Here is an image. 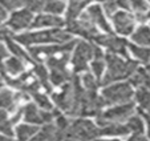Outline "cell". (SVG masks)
I'll use <instances>...</instances> for the list:
<instances>
[{
    "instance_id": "6da1fadb",
    "label": "cell",
    "mask_w": 150,
    "mask_h": 141,
    "mask_svg": "<svg viewBox=\"0 0 150 141\" xmlns=\"http://www.w3.org/2000/svg\"><path fill=\"white\" fill-rule=\"evenodd\" d=\"M106 70L101 79V85H110L121 80L130 79V76L138 69V61L113 53L105 55Z\"/></svg>"
},
{
    "instance_id": "4fadbf2b",
    "label": "cell",
    "mask_w": 150,
    "mask_h": 141,
    "mask_svg": "<svg viewBox=\"0 0 150 141\" xmlns=\"http://www.w3.org/2000/svg\"><path fill=\"white\" fill-rule=\"evenodd\" d=\"M67 23L60 16L51 14H39L32 21L31 28H61Z\"/></svg>"
},
{
    "instance_id": "ffe728a7",
    "label": "cell",
    "mask_w": 150,
    "mask_h": 141,
    "mask_svg": "<svg viewBox=\"0 0 150 141\" xmlns=\"http://www.w3.org/2000/svg\"><path fill=\"white\" fill-rule=\"evenodd\" d=\"M130 133L126 122H117L109 124L101 128V136H126Z\"/></svg>"
},
{
    "instance_id": "e0dca14e",
    "label": "cell",
    "mask_w": 150,
    "mask_h": 141,
    "mask_svg": "<svg viewBox=\"0 0 150 141\" xmlns=\"http://www.w3.org/2000/svg\"><path fill=\"white\" fill-rule=\"evenodd\" d=\"M17 104L19 103L16 100V93H13L11 89H7V88L0 90V109L13 112Z\"/></svg>"
},
{
    "instance_id": "b9f144b4",
    "label": "cell",
    "mask_w": 150,
    "mask_h": 141,
    "mask_svg": "<svg viewBox=\"0 0 150 141\" xmlns=\"http://www.w3.org/2000/svg\"><path fill=\"white\" fill-rule=\"evenodd\" d=\"M147 135H149V140H150V128H147Z\"/></svg>"
},
{
    "instance_id": "9c48e42d",
    "label": "cell",
    "mask_w": 150,
    "mask_h": 141,
    "mask_svg": "<svg viewBox=\"0 0 150 141\" xmlns=\"http://www.w3.org/2000/svg\"><path fill=\"white\" fill-rule=\"evenodd\" d=\"M65 26H67V29L72 35L73 33L79 35V36H82L88 40H93L97 35H100L98 28L92 23V20L89 19L86 14H82L77 20L67 23Z\"/></svg>"
},
{
    "instance_id": "f546056e",
    "label": "cell",
    "mask_w": 150,
    "mask_h": 141,
    "mask_svg": "<svg viewBox=\"0 0 150 141\" xmlns=\"http://www.w3.org/2000/svg\"><path fill=\"white\" fill-rule=\"evenodd\" d=\"M81 84L84 87L85 90H93V92H97L98 87L101 85L100 80H97L94 77V75L92 72H84V75L81 76Z\"/></svg>"
},
{
    "instance_id": "d590c367",
    "label": "cell",
    "mask_w": 150,
    "mask_h": 141,
    "mask_svg": "<svg viewBox=\"0 0 150 141\" xmlns=\"http://www.w3.org/2000/svg\"><path fill=\"white\" fill-rule=\"evenodd\" d=\"M127 141H149V138L144 136V133H133Z\"/></svg>"
},
{
    "instance_id": "1f68e13d",
    "label": "cell",
    "mask_w": 150,
    "mask_h": 141,
    "mask_svg": "<svg viewBox=\"0 0 150 141\" xmlns=\"http://www.w3.org/2000/svg\"><path fill=\"white\" fill-rule=\"evenodd\" d=\"M130 4V8L136 12L137 15H144L149 9V3L146 0H127Z\"/></svg>"
},
{
    "instance_id": "9a60e30c",
    "label": "cell",
    "mask_w": 150,
    "mask_h": 141,
    "mask_svg": "<svg viewBox=\"0 0 150 141\" xmlns=\"http://www.w3.org/2000/svg\"><path fill=\"white\" fill-rule=\"evenodd\" d=\"M93 1H104V0H69V6L67 8V19L65 23L77 20L82 15L85 7H88Z\"/></svg>"
},
{
    "instance_id": "83f0119b",
    "label": "cell",
    "mask_w": 150,
    "mask_h": 141,
    "mask_svg": "<svg viewBox=\"0 0 150 141\" xmlns=\"http://www.w3.org/2000/svg\"><path fill=\"white\" fill-rule=\"evenodd\" d=\"M31 97H32V100H33V103L39 108H41V109H44V110H49V112L53 110V103L48 99V96H47L45 93H42L39 90V92L31 95Z\"/></svg>"
},
{
    "instance_id": "e575fe53",
    "label": "cell",
    "mask_w": 150,
    "mask_h": 141,
    "mask_svg": "<svg viewBox=\"0 0 150 141\" xmlns=\"http://www.w3.org/2000/svg\"><path fill=\"white\" fill-rule=\"evenodd\" d=\"M0 4L6 7L7 9H15L25 4V0H0Z\"/></svg>"
},
{
    "instance_id": "603a6c76",
    "label": "cell",
    "mask_w": 150,
    "mask_h": 141,
    "mask_svg": "<svg viewBox=\"0 0 150 141\" xmlns=\"http://www.w3.org/2000/svg\"><path fill=\"white\" fill-rule=\"evenodd\" d=\"M4 68H6L7 73L8 75H12V76H16L19 73H23L24 72V60L19 59L16 56H12V57H8L4 63Z\"/></svg>"
},
{
    "instance_id": "4dcf8cb0",
    "label": "cell",
    "mask_w": 150,
    "mask_h": 141,
    "mask_svg": "<svg viewBox=\"0 0 150 141\" xmlns=\"http://www.w3.org/2000/svg\"><path fill=\"white\" fill-rule=\"evenodd\" d=\"M105 67H106L105 59H94L91 64L92 73L94 75V77H96L97 80H100V83H101V79H102V76H104Z\"/></svg>"
},
{
    "instance_id": "4316f807",
    "label": "cell",
    "mask_w": 150,
    "mask_h": 141,
    "mask_svg": "<svg viewBox=\"0 0 150 141\" xmlns=\"http://www.w3.org/2000/svg\"><path fill=\"white\" fill-rule=\"evenodd\" d=\"M67 9V6L64 3V0H48L44 6V11L45 14H51V15H56L60 16L61 14H64Z\"/></svg>"
},
{
    "instance_id": "7bdbcfd3",
    "label": "cell",
    "mask_w": 150,
    "mask_h": 141,
    "mask_svg": "<svg viewBox=\"0 0 150 141\" xmlns=\"http://www.w3.org/2000/svg\"><path fill=\"white\" fill-rule=\"evenodd\" d=\"M0 89H1V80H0Z\"/></svg>"
},
{
    "instance_id": "7a4b0ae2",
    "label": "cell",
    "mask_w": 150,
    "mask_h": 141,
    "mask_svg": "<svg viewBox=\"0 0 150 141\" xmlns=\"http://www.w3.org/2000/svg\"><path fill=\"white\" fill-rule=\"evenodd\" d=\"M17 43L27 47L33 45H45V44H64V43L72 41V33L68 29L64 28H51L47 31L29 32V33H21L13 37Z\"/></svg>"
},
{
    "instance_id": "f1b7e54d",
    "label": "cell",
    "mask_w": 150,
    "mask_h": 141,
    "mask_svg": "<svg viewBox=\"0 0 150 141\" xmlns=\"http://www.w3.org/2000/svg\"><path fill=\"white\" fill-rule=\"evenodd\" d=\"M127 128L133 133H144L145 130V120L142 119V116L139 113H134L130 119L126 121Z\"/></svg>"
},
{
    "instance_id": "ab89813d",
    "label": "cell",
    "mask_w": 150,
    "mask_h": 141,
    "mask_svg": "<svg viewBox=\"0 0 150 141\" xmlns=\"http://www.w3.org/2000/svg\"><path fill=\"white\" fill-rule=\"evenodd\" d=\"M0 141H13L12 137H8L6 135H0Z\"/></svg>"
},
{
    "instance_id": "7c38bea8",
    "label": "cell",
    "mask_w": 150,
    "mask_h": 141,
    "mask_svg": "<svg viewBox=\"0 0 150 141\" xmlns=\"http://www.w3.org/2000/svg\"><path fill=\"white\" fill-rule=\"evenodd\" d=\"M114 28L121 35H130L136 27V17L126 11H117L112 16Z\"/></svg>"
},
{
    "instance_id": "8d00e7d4",
    "label": "cell",
    "mask_w": 150,
    "mask_h": 141,
    "mask_svg": "<svg viewBox=\"0 0 150 141\" xmlns=\"http://www.w3.org/2000/svg\"><path fill=\"white\" fill-rule=\"evenodd\" d=\"M7 57H8V47H6L3 43H0V63Z\"/></svg>"
},
{
    "instance_id": "7402d4cb",
    "label": "cell",
    "mask_w": 150,
    "mask_h": 141,
    "mask_svg": "<svg viewBox=\"0 0 150 141\" xmlns=\"http://www.w3.org/2000/svg\"><path fill=\"white\" fill-rule=\"evenodd\" d=\"M39 127L33 124H20L16 128V137L17 141H29L37 132Z\"/></svg>"
},
{
    "instance_id": "60d3db41",
    "label": "cell",
    "mask_w": 150,
    "mask_h": 141,
    "mask_svg": "<svg viewBox=\"0 0 150 141\" xmlns=\"http://www.w3.org/2000/svg\"><path fill=\"white\" fill-rule=\"evenodd\" d=\"M91 141H120V140H102V138H94V140H91Z\"/></svg>"
},
{
    "instance_id": "f35d334b",
    "label": "cell",
    "mask_w": 150,
    "mask_h": 141,
    "mask_svg": "<svg viewBox=\"0 0 150 141\" xmlns=\"http://www.w3.org/2000/svg\"><path fill=\"white\" fill-rule=\"evenodd\" d=\"M7 17V8L0 4V23H3Z\"/></svg>"
},
{
    "instance_id": "44dd1931",
    "label": "cell",
    "mask_w": 150,
    "mask_h": 141,
    "mask_svg": "<svg viewBox=\"0 0 150 141\" xmlns=\"http://www.w3.org/2000/svg\"><path fill=\"white\" fill-rule=\"evenodd\" d=\"M132 40L134 41V44L150 48V27L147 26L138 27L132 35Z\"/></svg>"
},
{
    "instance_id": "cb8c5ba5",
    "label": "cell",
    "mask_w": 150,
    "mask_h": 141,
    "mask_svg": "<svg viewBox=\"0 0 150 141\" xmlns=\"http://www.w3.org/2000/svg\"><path fill=\"white\" fill-rule=\"evenodd\" d=\"M129 51L132 52V55H133L138 61L144 63L145 65L150 64V48L149 47H141V45L129 43Z\"/></svg>"
},
{
    "instance_id": "d6a6232c",
    "label": "cell",
    "mask_w": 150,
    "mask_h": 141,
    "mask_svg": "<svg viewBox=\"0 0 150 141\" xmlns=\"http://www.w3.org/2000/svg\"><path fill=\"white\" fill-rule=\"evenodd\" d=\"M48 0H25V8H28L32 12H41L44 11V6Z\"/></svg>"
},
{
    "instance_id": "ba28073f",
    "label": "cell",
    "mask_w": 150,
    "mask_h": 141,
    "mask_svg": "<svg viewBox=\"0 0 150 141\" xmlns=\"http://www.w3.org/2000/svg\"><path fill=\"white\" fill-rule=\"evenodd\" d=\"M92 41H94L97 45H101L104 48L108 49V53H113L117 56L129 59L127 56V48H129V43L125 39L118 36H114L113 33H105V35H97Z\"/></svg>"
},
{
    "instance_id": "836d02e7",
    "label": "cell",
    "mask_w": 150,
    "mask_h": 141,
    "mask_svg": "<svg viewBox=\"0 0 150 141\" xmlns=\"http://www.w3.org/2000/svg\"><path fill=\"white\" fill-rule=\"evenodd\" d=\"M102 7H104L105 14L108 15L109 17L113 16V15L117 12V8H118L117 0H104V1H102Z\"/></svg>"
},
{
    "instance_id": "8992f818",
    "label": "cell",
    "mask_w": 150,
    "mask_h": 141,
    "mask_svg": "<svg viewBox=\"0 0 150 141\" xmlns=\"http://www.w3.org/2000/svg\"><path fill=\"white\" fill-rule=\"evenodd\" d=\"M94 59V44L89 41H79L72 52V64L74 73L86 72L89 61Z\"/></svg>"
},
{
    "instance_id": "5bb4252c",
    "label": "cell",
    "mask_w": 150,
    "mask_h": 141,
    "mask_svg": "<svg viewBox=\"0 0 150 141\" xmlns=\"http://www.w3.org/2000/svg\"><path fill=\"white\" fill-rule=\"evenodd\" d=\"M85 14L88 15V17L92 20V23H93L98 29H102L105 33H113L110 29V26H109V23L106 21L104 11H102V8L100 6L94 4V6L88 7V9H86Z\"/></svg>"
},
{
    "instance_id": "ac0fdd59",
    "label": "cell",
    "mask_w": 150,
    "mask_h": 141,
    "mask_svg": "<svg viewBox=\"0 0 150 141\" xmlns=\"http://www.w3.org/2000/svg\"><path fill=\"white\" fill-rule=\"evenodd\" d=\"M6 43H7V47H8V49H9V51H11L16 57H19V59H21V60H24V61L32 63V64H35V63H36V61L33 60V57L29 55V52H25V51H24V49L21 48L20 43H17L12 36H9L8 39L6 40Z\"/></svg>"
},
{
    "instance_id": "3957f363",
    "label": "cell",
    "mask_w": 150,
    "mask_h": 141,
    "mask_svg": "<svg viewBox=\"0 0 150 141\" xmlns=\"http://www.w3.org/2000/svg\"><path fill=\"white\" fill-rule=\"evenodd\" d=\"M136 112V104L132 101L118 104L109 108L106 110H102L96 117V122L100 128L109 124H117V122H126Z\"/></svg>"
},
{
    "instance_id": "2e32d148",
    "label": "cell",
    "mask_w": 150,
    "mask_h": 141,
    "mask_svg": "<svg viewBox=\"0 0 150 141\" xmlns=\"http://www.w3.org/2000/svg\"><path fill=\"white\" fill-rule=\"evenodd\" d=\"M29 141H61V136L54 122H49L44 125L42 129H40Z\"/></svg>"
},
{
    "instance_id": "8fae6325",
    "label": "cell",
    "mask_w": 150,
    "mask_h": 141,
    "mask_svg": "<svg viewBox=\"0 0 150 141\" xmlns=\"http://www.w3.org/2000/svg\"><path fill=\"white\" fill-rule=\"evenodd\" d=\"M33 19V12L29 11L28 8L19 9V11L13 12L11 15V17L8 19V23H7V27L11 31H21V29L31 27Z\"/></svg>"
},
{
    "instance_id": "277c9868",
    "label": "cell",
    "mask_w": 150,
    "mask_h": 141,
    "mask_svg": "<svg viewBox=\"0 0 150 141\" xmlns=\"http://www.w3.org/2000/svg\"><path fill=\"white\" fill-rule=\"evenodd\" d=\"M105 105H118L132 101L134 96L133 85L130 83H116V84L106 85L101 93Z\"/></svg>"
},
{
    "instance_id": "d6986e66",
    "label": "cell",
    "mask_w": 150,
    "mask_h": 141,
    "mask_svg": "<svg viewBox=\"0 0 150 141\" xmlns=\"http://www.w3.org/2000/svg\"><path fill=\"white\" fill-rule=\"evenodd\" d=\"M33 73L37 77L39 83L41 84V87L45 90L51 92L52 90V83H51V77H49V72L47 70V68L44 65L39 64V63H35L33 64Z\"/></svg>"
},
{
    "instance_id": "74e56055",
    "label": "cell",
    "mask_w": 150,
    "mask_h": 141,
    "mask_svg": "<svg viewBox=\"0 0 150 141\" xmlns=\"http://www.w3.org/2000/svg\"><path fill=\"white\" fill-rule=\"evenodd\" d=\"M137 20H139V21L150 20V4H149V9H147L146 14H144V15H137Z\"/></svg>"
},
{
    "instance_id": "d4e9b609",
    "label": "cell",
    "mask_w": 150,
    "mask_h": 141,
    "mask_svg": "<svg viewBox=\"0 0 150 141\" xmlns=\"http://www.w3.org/2000/svg\"><path fill=\"white\" fill-rule=\"evenodd\" d=\"M0 133L8 136V137H12L15 135L13 121L8 117V113L4 109H0Z\"/></svg>"
},
{
    "instance_id": "52a82bcc",
    "label": "cell",
    "mask_w": 150,
    "mask_h": 141,
    "mask_svg": "<svg viewBox=\"0 0 150 141\" xmlns=\"http://www.w3.org/2000/svg\"><path fill=\"white\" fill-rule=\"evenodd\" d=\"M76 44L77 43L72 40V41L64 43V44L33 45V47H29V55L33 57L35 61H41V60H47L54 55L64 53V52H73Z\"/></svg>"
},
{
    "instance_id": "484cf974",
    "label": "cell",
    "mask_w": 150,
    "mask_h": 141,
    "mask_svg": "<svg viewBox=\"0 0 150 141\" xmlns=\"http://www.w3.org/2000/svg\"><path fill=\"white\" fill-rule=\"evenodd\" d=\"M136 101L138 104V109L150 110V89L147 88H138L136 92Z\"/></svg>"
},
{
    "instance_id": "30bf717a",
    "label": "cell",
    "mask_w": 150,
    "mask_h": 141,
    "mask_svg": "<svg viewBox=\"0 0 150 141\" xmlns=\"http://www.w3.org/2000/svg\"><path fill=\"white\" fill-rule=\"evenodd\" d=\"M57 113H52L49 110H44L39 108L35 103H28L23 107V119L25 122L33 125H47L53 121Z\"/></svg>"
},
{
    "instance_id": "5b68a950",
    "label": "cell",
    "mask_w": 150,
    "mask_h": 141,
    "mask_svg": "<svg viewBox=\"0 0 150 141\" xmlns=\"http://www.w3.org/2000/svg\"><path fill=\"white\" fill-rule=\"evenodd\" d=\"M65 135L76 138L77 141H91L101 136V128L89 119H79L72 121L69 129L62 133L61 137Z\"/></svg>"
}]
</instances>
